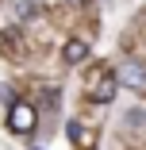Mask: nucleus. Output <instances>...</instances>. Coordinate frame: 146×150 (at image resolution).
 Masks as SVG:
<instances>
[{
	"instance_id": "1",
	"label": "nucleus",
	"mask_w": 146,
	"mask_h": 150,
	"mask_svg": "<svg viewBox=\"0 0 146 150\" xmlns=\"http://www.w3.org/2000/svg\"><path fill=\"white\" fill-rule=\"evenodd\" d=\"M35 123H39L35 104H12V108H8V127H12L16 135H31Z\"/></svg>"
},
{
	"instance_id": "2",
	"label": "nucleus",
	"mask_w": 146,
	"mask_h": 150,
	"mask_svg": "<svg viewBox=\"0 0 146 150\" xmlns=\"http://www.w3.org/2000/svg\"><path fill=\"white\" fill-rule=\"evenodd\" d=\"M115 85H127V88H146V69L138 62H127L115 69Z\"/></svg>"
},
{
	"instance_id": "3",
	"label": "nucleus",
	"mask_w": 146,
	"mask_h": 150,
	"mask_svg": "<svg viewBox=\"0 0 146 150\" xmlns=\"http://www.w3.org/2000/svg\"><path fill=\"white\" fill-rule=\"evenodd\" d=\"M85 54H89V46H85V42H66V50H62L66 62H81Z\"/></svg>"
},
{
	"instance_id": "4",
	"label": "nucleus",
	"mask_w": 146,
	"mask_h": 150,
	"mask_svg": "<svg viewBox=\"0 0 146 150\" xmlns=\"http://www.w3.org/2000/svg\"><path fill=\"white\" fill-rule=\"evenodd\" d=\"M96 96H100V100H111V96H115V77H108V81L96 85Z\"/></svg>"
}]
</instances>
